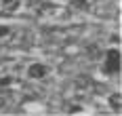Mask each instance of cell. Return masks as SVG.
I'll return each mask as SVG.
<instances>
[{"mask_svg":"<svg viewBox=\"0 0 122 116\" xmlns=\"http://www.w3.org/2000/svg\"><path fill=\"white\" fill-rule=\"evenodd\" d=\"M2 36H9V27L6 26H0V38Z\"/></svg>","mask_w":122,"mask_h":116,"instance_id":"277c9868","label":"cell"},{"mask_svg":"<svg viewBox=\"0 0 122 116\" xmlns=\"http://www.w3.org/2000/svg\"><path fill=\"white\" fill-rule=\"evenodd\" d=\"M103 72H105V74H118V72H120V51H118V49H110V51L105 53Z\"/></svg>","mask_w":122,"mask_h":116,"instance_id":"6da1fadb","label":"cell"},{"mask_svg":"<svg viewBox=\"0 0 122 116\" xmlns=\"http://www.w3.org/2000/svg\"><path fill=\"white\" fill-rule=\"evenodd\" d=\"M0 84H2V87H4V84H11V78H9V76L0 78Z\"/></svg>","mask_w":122,"mask_h":116,"instance_id":"5b68a950","label":"cell"},{"mask_svg":"<svg viewBox=\"0 0 122 116\" xmlns=\"http://www.w3.org/2000/svg\"><path fill=\"white\" fill-rule=\"evenodd\" d=\"M74 4H78V6H80V9H86V2H84V0H76V2H74Z\"/></svg>","mask_w":122,"mask_h":116,"instance_id":"8992f818","label":"cell"},{"mask_svg":"<svg viewBox=\"0 0 122 116\" xmlns=\"http://www.w3.org/2000/svg\"><path fill=\"white\" fill-rule=\"evenodd\" d=\"M4 2H11V0H4Z\"/></svg>","mask_w":122,"mask_h":116,"instance_id":"52a82bcc","label":"cell"},{"mask_svg":"<svg viewBox=\"0 0 122 116\" xmlns=\"http://www.w3.org/2000/svg\"><path fill=\"white\" fill-rule=\"evenodd\" d=\"M27 76L30 78H44L46 76V65L44 63H32L27 68Z\"/></svg>","mask_w":122,"mask_h":116,"instance_id":"7a4b0ae2","label":"cell"},{"mask_svg":"<svg viewBox=\"0 0 122 116\" xmlns=\"http://www.w3.org/2000/svg\"><path fill=\"white\" fill-rule=\"evenodd\" d=\"M110 103L114 105V110H116V112H120V93L112 95V97H110Z\"/></svg>","mask_w":122,"mask_h":116,"instance_id":"3957f363","label":"cell"}]
</instances>
